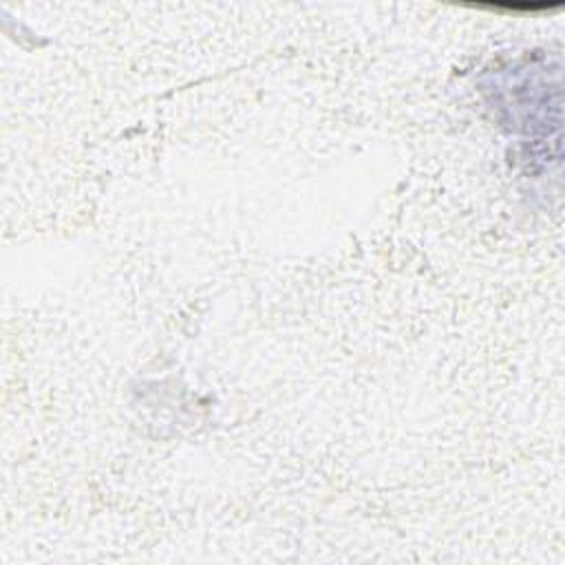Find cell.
<instances>
[{
	"mask_svg": "<svg viewBox=\"0 0 565 565\" xmlns=\"http://www.w3.org/2000/svg\"><path fill=\"white\" fill-rule=\"evenodd\" d=\"M503 86H497V106L508 113L514 130L523 128L532 141L539 132H561V90L558 71L550 75L543 64H523L503 73Z\"/></svg>",
	"mask_w": 565,
	"mask_h": 565,
	"instance_id": "1",
	"label": "cell"
}]
</instances>
